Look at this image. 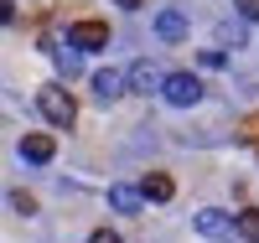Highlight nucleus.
<instances>
[{"mask_svg":"<svg viewBox=\"0 0 259 243\" xmlns=\"http://www.w3.org/2000/svg\"><path fill=\"white\" fill-rule=\"evenodd\" d=\"M36 109H41V119H47L52 129H73V119H78V104H73L68 88H41Z\"/></svg>","mask_w":259,"mask_h":243,"instance_id":"nucleus-1","label":"nucleus"},{"mask_svg":"<svg viewBox=\"0 0 259 243\" xmlns=\"http://www.w3.org/2000/svg\"><path fill=\"white\" fill-rule=\"evenodd\" d=\"M161 99H166L171 109H192V104L202 99V78H197V73H166Z\"/></svg>","mask_w":259,"mask_h":243,"instance_id":"nucleus-2","label":"nucleus"},{"mask_svg":"<svg viewBox=\"0 0 259 243\" xmlns=\"http://www.w3.org/2000/svg\"><path fill=\"white\" fill-rule=\"evenodd\" d=\"M68 41L83 47V52H104V47H109V26H104V21H73Z\"/></svg>","mask_w":259,"mask_h":243,"instance_id":"nucleus-3","label":"nucleus"},{"mask_svg":"<svg viewBox=\"0 0 259 243\" xmlns=\"http://www.w3.org/2000/svg\"><path fill=\"white\" fill-rule=\"evenodd\" d=\"M130 88H135V93H150V88H156V93H161V83H166V73L156 68V62H150V57H140V62H130Z\"/></svg>","mask_w":259,"mask_h":243,"instance_id":"nucleus-4","label":"nucleus"},{"mask_svg":"<svg viewBox=\"0 0 259 243\" xmlns=\"http://www.w3.org/2000/svg\"><path fill=\"white\" fill-rule=\"evenodd\" d=\"M130 88V73H119V68H104V73H94V99L99 104H114L119 93Z\"/></svg>","mask_w":259,"mask_h":243,"instance_id":"nucleus-5","label":"nucleus"},{"mask_svg":"<svg viewBox=\"0 0 259 243\" xmlns=\"http://www.w3.org/2000/svg\"><path fill=\"white\" fill-rule=\"evenodd\" d=\"M52 156H57L52 135H26V140H21V161H31V166H47Z\"/></svg>","mask_w":259,"mask_h":243,"instance_id":"nucleus-6","label":"nucleus"},{"mask_svg":"<svg viewBox=\"0 0 259 243\" xmlns=\"http://www.w3.org/2000/svg\"><path fill=\"white\" fill-rule=\"evenodd\" d=\"M140 202H145V191H135V186H119V181L109 186V207H114V212H130V217H135V212H140Z\"/></svg>","mask_w":259,"mask_h":243,"instance_id":"nucleus-7","label":"nucleus"},{"mask_svg":"<svg viewBox=\"0 0 259 243\" xmlns=\"http://www.w3.org/2000/svg\"><path fill=\"white\" fill-rule=\"evenodd\" d=\"M228 228H233V217H228L223 207H202V212H197V233L218 238V233H228Z\"/></svg>","mask_w":259,"mask_h":243,"instance_id":"nucleus-8","label":"nucleus"},{"mask_svg":"<svg viewBox=\"0 0 259 243\" xmlns=\"http://www.w3.org/2000/svg\"><path fill=\"white\" fill-rule=\"evenodd\" d=\"M156 36H161V41H182V36H187V16H182V11H161V16H156Z\"/></svg>","mask_w":259,"mask_h":243,"instance_id":"nucleus-9","label":"nucleus"},{"mask_svg":"<svg viewBox=\"0 0 259 243\" xmlns=\"http://www.w3.org/2000/svg\"><path fill=\"white\" fill-rule=\"evenodd\" d=\"M140 191H145V202H171V191H177V186H171L166 171H150L145 181H140Z\"/></svg>","mask_w":259,"mask_h":243,"instance_id":"nucleus-10","label":"nucleus"},{"mask_svg":"<svg viewBox=\"0 0 259 243\" xmlns=\"http://www.w3.org/2000/svg\"><path fill=\"white\" fill-rule=\"evenodd\" d=\"M233 233H239L244 243H259V207H244L239 217H233Z\"/></svg>","mask_w":259,"mask_h":243,"instance_id":"nucleus-11","label":"nucleus"},{"mask_svg":"<svg viewBox=\"0 0 259 243\" xmlns=\"http://www.w3.org/2000/svg\"><path fill=\"white\" fill-rule=\"evenodd\" d=\"M78 52H83V47H73V41H68V47H57V52H52V57H57V68L68 73V78L78 73Z\"/></svg>","mask_w":259,"mask_h":243,"instance_id":"nucleus-12","label":"nucleus"},{"mask_svg":"<svg viewBox=\"0 0 259 243\" xmlns=\"http://www.w3.org/2000/svg\"><path fill=\"white\" fill-rule=\"evenodd\" d=\"M11 207H16L21 217H31V212H36V202H31V197H26V191H11Z\"/></svg>","mask_w":259,"mask_h":243,"instance_id":"nucleus-13","label":"nucleus"},{"mask_svg":"<svg viewBox=\"0 0 259 243\" xmlns=\"http://www.w3.org/2000/svg\"><path fill=\"white\" fill-rule=\"evenodd\" d=\"M233 11H239L244 21H259V0H233Z\"/></svg>","mask_w":259,"mask_h":243,"instance_id":"nucleus-14","label":"nucleus"},{"mask_svg":"<svg viewBox=\"0 0 259 243\" xmlns=\"http://www.w3.org/2000/svg\"><path fill=\"white\" fill-rule=\"evenodd\" d=\"M89 243H124L119 233H109V228H99V233H89Z\"/></svg>","mask_w":259,"mask_h":243,"instance_id":"nucleus-15","label":"nucleus"},{"mask_svg":"<svg viewBox=\"0 0 259 243\" xmlns=\"http://www.w3.org/2000/svg\"><path fill=\"white\" fill-rule=\"evenodd\" d=\"M114 6H119V11H140L145 0H114Z\"/></svg>","mask_w":259,"mask_h":243,"instance_id":"nucleus-16","label":"nucleus"}]
</instances>
